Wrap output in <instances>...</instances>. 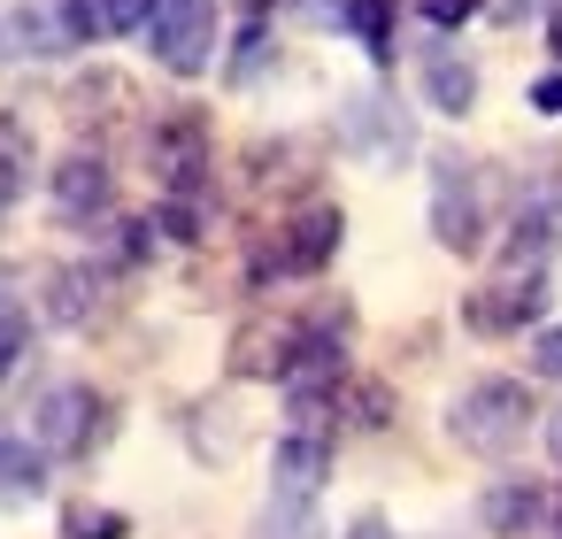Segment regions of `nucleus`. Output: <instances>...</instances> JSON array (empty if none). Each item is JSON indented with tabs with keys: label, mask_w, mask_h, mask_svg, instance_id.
Masks as SVG:
<instances>
[{
	"label": "nucleus",
	"mask_w": 562,
	"mask_h": 539,
	"mask_svg": "<svg viewBox=\"0 0 562 539\" xmlns=\"http://www.w3.org/2000/svg\"><path fill=\"white\" fill-rule=\"evenodd\" d=\"M116 439V401L86 378H55L40 401H32V447L47 462H93L101 447Z\"/></svg>",
	"instance_id": "nucleus-2"
},
{
	"label": "nucleus",
	"mask_w": 562,
	"mask_h": 539,
	"mask_svg": "<svg viewBox=\"0 0 562 539\" xmlns=\"http://www.w3.org/2000/svg\"><path fill=\"white\" fill-rule=\"evenodd\" d=\"M63 539H132V516L109 501H70L63 508Z\"/></svg>",
	"instance_id": "nucleus-24"
},
{
	"label": "nucleus",
	"mask_w": 562,
	"mask_h": 539,
	"mask_svg": "<svg viewBox=\"0 0 562 539\" xmlns=\"http://www.w3.org/2000/svg\"><path fill=\"white\" fill-rule=\"evenodd\" d=\"M55 16H63V40L70 47H109V40L147 32L155 0H55Z\"/></svg>",
	"instance_id": "nucleus-11"
},
{
	"label": "nucleus",
	"mask_w": 562,
	"mask_h": 539,
	"mask_svg": "<svg viewBox=\"0 0 562 539\" xmlns=\"http://www.w3.org/2000/svg\"><path fill=\"white\" fill-rule=\"evenodd\" d=\"M547 447H554V462H562V416H554V424H547Z\"/></svg>",
	"instance_id": "nucleus-35"
},
{
	"label": "nucleus",
	"mask_w": 562,
	"mask_h": 539,
	"mask_svg": "<svg viewBox=\"0 0 562 539\" xmlns=\"http://www.w3.org/2000/svg\"><path fill=\"white\" fill-rule=\"evenodd\" d=\"M531 109H539V116H562V70H547V78L531 86Z\"/></svg>",
	"instance_id": "nucleus-31"
},
{
	"label": "nucleus",
	"mask_w": 562,
	"mask_h": 539,
	"mask_svg": "<svg viewBox=\"0 0 562 539\" xmlns=\"http://www.w3.org/2000/svg\"><path fill=\"white\" fill-rule=\"evenodd\" d=\"M485 16H493V24H508V32H516V24H524V16H547V0H485Z\"/></svg>",
	"instance_id": "nucleus-30"
},
{
	"label": "nucleus",
	"mask_w": 562,
	"mask_h": 539,
	"mask_svg": "<svg viewBox=\"0 0 562 539\" xmlns=\"http://www.w3.org/2000/svg\"><path fill=\"white\" fill-rule=\"evenodd\" d=\"M339 147L362 155V162H401V155H408V116H401L393 101L362 93V101H347V116H339Z\"/></svg>",
	"instance_id": "nucleus-10"
},
{
	"label": "nucleus",
	"mask_w": 562,
	"mask_h": 539,
	"mask_svg": "<svg viewBox=\"0 0 562 539\" xmlns=\"http://www.w3.org/2000/svg\"><path fill=\"white\" fill-rule=\"evenodd\" d=\"M147 55H155L170 78L216 70V0H155V16H147Z\"/></svg>",
	"instance_id": "nucleus-6"
},
{
	"label": "nucleus",
	"mask_w": 562,
	"mask_h": 539,
	"mask_svg": "<svg viewBox=\"0 0 562 539\" xmlns=\"http://www.w3.org/2000/svg\"><path fill=\"white\" fill-rule=\"evenodd\" d=\"M539 316H547V270H508V278L477 285V293H462V324L477 339H508V332H524Z\"/></svg>",
	"instance_id": "nucleus-7"
},
{
	"label": "nucleus",
	"mask_w": 562,
	"mask_h": 539,
	"mask_svg": "<svg viewBox=\"0 0 562 539\" xmlns=\"http://www.w3.org/2000/svg\"><path fill=\"white\" fill-rule=\"evenodd\" d=\"M47 493V454L32 447V439H9L0 431V508H24V501H40Z\"/></svg>",
	"instance_id": "nucleus-15"
},
{
	"label": "nucleus",
	"mask_w": 562,
	"mask_h": 539,
	"mask_svg": "<svg viewBox=\"0 0 562 539\" xmlns=\"http://www.w3.org/2000/svg\"><path fill=\"white\" fill-rule=\"evenodd\" d=\"M554 531H562V508H554Z\"/></svg>",
	"instance_id": "nucleus-36"
},
{
	"label": "nucleus",
	"mask_w": 562,
	"mask_h": 539,
	"mask_svg": "<svg viewBox=\"0 0 562 539\" xmlns=\"http://www.w3.org/2000/svg\"><path fill=\"white\" fill-rule=\"evenodd\" d=\"M9 47H24V55H70V40H63V16H55V0H24V9L9 16V32H0Z\"/></svg>",
	"instance_id": "nucleus-19"
},
{
	"label": "nucleus",
	"mask_w": 562,
	"mask_h": 539,
	"mask_svg": "<svg viewBox=\"0 0 562 539\" xmlns=\"http://www.w3.org/2000/svg\"><path fill=\"white\" fill-rule=\"evenodd\" d=\"M162 239H178V247H193L201 232H209V193H162V209L147 216Z\"/></svg>",
	"instance_id": "nucleus-23"
},
{
	"label": "nucleus",
	"mask_w": 562,
	"mask_h": 539,
	"mask_svg": "<svg viewBox=\"0 0 562 539\" xmlns=\"http://www.w3.org/2000/svg\"><path fill=\"white\" fill-rule=\"evenodd\" d=\"M0 55H9V40H0Z\"/></svg>",
	"instance_id": "nucleus-38"
},
{
	"label": "nucleus",
	"mask_w": 562,
	"mask_h": 539,
	"mask_svg": "<svg viewBox=\"0 0 562 539\" xmlns=\"http://www.w3.org/2000/svg\"><path fill=\"white\" fill-rule=\"evenodd\" d=\"M431 239L447 255H485V186L462 155H431Z\"/></svg>",
	"instance_id": "nucleus-5"
},
{
	"label": "nucleus",
	"mask_w": 562,
	"mask_h": 539,
	"mask_svg": "<svg viewBox=\"0 0 562 539\" xmlns=\"http://www.w3.org/2000/svg\"><path fill=\"white\" fill-rule=\"evenodd\" d=\"M32 162H40V155H32V124L0 109V216L32 193Z\"/></svg>",
	"instance_id": "nucleus-17"
},
{
	"label": "nucleus",
	"mask_w": 562,
	"mask_h": 539,
	"mask_svg": "<svg viewBox=\"0 0 562 539\" xmlns=\"http://www.w3.org/2000/svg\"><path fill=\"white\" fill-rule=\"evenodd\" d=\"M547 247H554V216H547V209H524V216L508 224V239H501V262H508V270H539Z\"/></svg>",
	"instance_id": "nucleus-22"
},
{
	"label": "nucleus",
	"mask_w": 562,
	"mask_h": 539,
	"mask_svg": "<svg viewBox=\"0 0 562 539\" xmlns=\"http://www.w3.org/2000/svg\"><path fill=\"white\" fill-rule=\"evenodd\" d=\"M339 401L355 408V416H347L355 431H385V424H393V393H385V385H370V378H362V385L347 378V385H339Z\"/></svg>",
	"instance_id": "nucleus-27"
},
{
	"label": "nucleus",
	"mask_w": 562,
	"mask_h": 539,
	"mask_svg": "<svg viewBox=\"0 0 562 539\" xmlns=\"http://www.w3.org/2000/svg\"><path fill=\"white\" fill-rule=\"evenodd\" d=\"M239 9H247V16H270V9H285V0H239Z\"/></svg>",
	"instance_id": "nucleus-34"
},
{
	"label": "nucleus",
	"mask_w": 562,
	"mask_h": 539,
	"mask_svg": "<svg viewBox=\"0 0 562 539\" xmlns=\"http://www.w3.org/2000/svg\"><path fill=\"white\" fill-rule=\"evenodd\" d=\"M255 539H331L316 501H293V493H270V508L255 516Z\"/></svg>",
	"instance_id": "nucleus-21"
},
{
	"label": "nucleus",
	"mask_w": 562,
	"mask_h": 539,
	"mask_svg": "<svg viewBox=\"0 0 562 539\" xmlns=\"http://www.w3.org/2000/svg\"><path fill=\"white\" fill-rule=\"evenodd\" d=\"M285 355H293V324H247V332L232 339V370H239V378H278Z\"/></svg>",
	"instance_id": "nucleus-18"
},
{
	"label": "nucleus",
	"mask_w": 562,
	"mask_h": 539,
	"mask_svg": "<svg viewBox=\"0 0 562 539\" xmlns=\"http://www.w3.org/2000/svg\"><path fill=\"white\" fill-rule=\"evenodd\" d=\"M331 431L324 424H293V431H278V447H270V493H293V501H316L324 493V478H331Z\"/></svg>",
	"instance_id": "nucleus-9"
},
{
	"label": "nucleus",
	"mask_w": 562,
	"mask_h": 539,
	"mask_svg": "<svg viewBox=\"0 0 562 539\" xmlns=\"http://www.w3.org/2000/svg\"><path fill=\"white\" fill-rule=\"evenodd\" d=\"M539 516H547V493H539L531 478H493V485L477 493V524H485V539H531Z\"/></svg>",
	"instance_id": "nucleus-12"
},
{
	"label": "nucleus",
	"mask_w": 562,
	"mask_h": 539,
	"mask_svg": "<svg viewBox=\"0 0 562 539\" xmlns=\"http://www.w3.org/2000/svg\"><path fill=\"white\" fill-rule=\"evenodd\" d=\"M416 86H424V109H439V116H470V109H477V63H470L462 47H447V40L424 55Z\"/></svg>",
	"instance_id": "nucleus-13"
},
{
	"label": "nucleus",
	"mask_w": 562,
	"mask_h": 539,
	"mask_svg": "<svg viewBox=\"0 0 562 539\" xmlns=\"http://www.w3.org/2000/svg\"><path fill=\"white\" fill-rule=\"evenodd\" d=\"M347 539H401V531H393V524H385V516H378V508H362V516H355V524H347Z\"/></svg>",
	"instance_id": "nucleus-32"
},
{
	"label": "nucleus",
	"mask_w": 562,
	"mask_h": 539,
	"mask_svg": "<svg viewBox=\"0 0 562 539\" xmlns=\"http://www.w3.org/2000/svg\"><path fill=\"white\" fill-rule=\"evenodd\" d=\"M339 239H347V209H339V201H301V209L278 224V239H270L262 255H247V285H270V278H316V270H331Z\"/></svg>",
	"instance_id": "nucleus-3"
},
{
	"label": "nucleus",
	"mask_w": 562,
	"mask_h": 539,
	"mask_svg": "<svg viewBox=\"0 0 562 539\" xmlns=\"http://www.w3.org/2000/svg\"><path fill=\"white\" fill-rule=\"evenodd\" d=\"M408 9H416V16H424L431 32H462V24H470V16L485 9V0H408Z\"/></svg>",
	"instance_id": "nucleus-28"
},
{
	"label": "nucleus",
	"mask_w": 562,
	"mask_h": 539,
	"mask_svg": "<svg viewBox=\"0 0 562 539\" xmlns=\"http://www.w3.org/2000/svg\"><path fill=\"white\" fill-rule=\"evenodd\" d=\"M0 293H9V278H0Z\"/></svg>",
	"instance_id": "nucleus-37"
},
{
	"label": "nucleus",
	"mask_w": 562,
	"mask_h": 539,
	"mask_svg": "<svg viewBox=\"0 0 562 539\" xmlns=\"http://www.w3.org/2000/svg\"><path fill=\"white\" fill-rule=\"evenodd\" d=\"M531 424H539V401H531L524 378H470L454 393V408H447V439L462 454H485V462L516 454L531 439Z\"/></svg>",
	"instance_id": "nucleus-1"
},
{
	"label": "nucleus",
	"mask_w": 562,
	"mask_h": 539,
	"mask_svg": "<svg viewBox=\"0 0 562 539\" xmlns=\"http://www.w3.org/2000/svg\"><path fill=\"white\" fill-rule=\"evenodd\" d=\"M339 24L355 32V47L385 70L393 63V24H401V0H339Z\"/></svg>",
	"instance_id": "nucleus-16"
},
{
	"label": "nucleus",
	"mask_w": 562,
	"mask_h": 539,
	"mask_svg": "<svg viewBox=\"0 0 562 539\" xmlns=\"http://www.w3.org/2000/svg\"><path fill=\"white\" fill-rule=\"evenodd\" d=\"M101 285H109V270H93V262H55V270H47V293H40L47 324L86 332V324L101 316Z\"/></svg>",
	"instance_id": "nucleus-14"
},
{
	"label": "nucleus",
	"mask_w": 562,
	"mask_h": 539,
	"mask_svg": "<svg viewBox=\"0 0 562 539\" xmlns=\"http://www.w3.org/2000/svg\"><path fill=\"white\" fill-rule=\"evenodd\" d=\"M531 378H554V385H562V324H547V332L531 339Z\"/></svg>",
	"instance_id": "nucleus-29"
},
{
	"label": "nucleus",
	"mask_w": 562,
	"mask_h": 539,
	"mask_svg": "<svg viewBox=\"0 0 562 539\" xmlns=\"http://www.w3.org/2000/svg\"><path fill=\"white\" fill-rule=\"evenodd\" d=\"M547 47H554V70H562V0H547Z\"/></svg>",
	"instance_id": "nucleus-33"
},
{
	"label": "nucleus",
	"mask_w": 562,
	"mask_h": 539,
	"mask_svg": "<svg viewBox=\"0 0 562 539\" xmlns=\"http://www.w3.org/2000/svg\"><path fill=\"white\" fill-rule=\"evenodd\" d=\"M147 255H155V224H147V216H116V224H109V262H116V270H139Z\"/></svg>",
	"instance_id": "nucleus-26"
},
{
	"label": "nucleus",
	"mask_w": 562,
	"mask_h": 539,
	"mask_svg": "<svg viewBox=\"0 0 562 539\" xmlns=\"http://www.w3.org/2000/svg\"><path fill=\"white\" fill-rule=\"evenodd\" d=\"M147 170L162 178V193H209V170H216L209 116L201 109H162L147 124Z\"/></svg>",
	"instance_id": "nucleus-4"
},
{
	"label": "nucleus",
	"mask_w": 562,
	"mask_h": 539,
	"mask_svg": "<svg viewBox=\"0 0 562 539\" xmlns=\"http://www.w3.org/2000/svg\"><path fill=\"white\" fill-rule=\"evenodd\" d=\"M270 63H278V40H270V16H247V32L232 40V55H224V86H255V78H270Z\"/></svg>",
	"instance_id": "nucleus-20"
},
{
	"label": "nucleus",
	"mask_w": 562,
	"mask_h": 539,
	"mask_svg": "<svg viewBox=\"0 0 562 539\" xmlns=\"http://www.w3.org/2000/svg\"><path fill=\"white\" fill-rule=\"evenodd\" d=\"M47 201H55L63 224H101V216L116 209V170H109V155H101V147L63 155V162L47 170Z\"/></svg>",
	"instance_id": "nucleus-8"
},
{
	"label": "nucleus",
	"mask_w": 562,
	"mask_h": 539,
	"mask_svg": "<svg viewBox=\"0 0 562 539\" xmlns=\"http://www.w3.org/2000/svg\"><path fill=\"white\" fill-rule=\"evenodd\" d=\"M24 355H32V308L16 293H0V385L24 370Z\"/></svg>",
	"instance_id": "nucleus-25"
}]
</instances>
